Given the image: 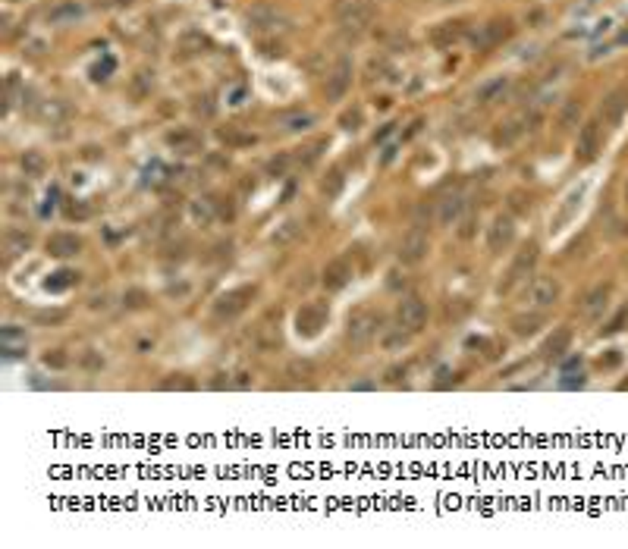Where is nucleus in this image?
<instances>
[{"instance_id":"20","label":"nucleus","mask_w":628,"mask_h":549,"mask_svg":"<svg viewBox=\"0 0 628 549\" xmlns=\"http://www.w3.org/2000/svg\"><path fill=\"white\" fill-rule=\"evenodd\" d=\"M506 92H509V78L497 76V78H490V82H484L474 98H478V104H497V101H503Z\"/></svg>"},{"instance_id":"12","label":"nucleus","mask_w":628,"mask_h":549,"mask_svg":"<svg viewBox=\"0 0 628 549\" xmlns=\"http://www.w3.org/2000/svg\"><path fill=\"white\" fill-rule=\"evenodd\" d=\"M512 239H515V223H512V217L499 214L497 220H493V226L487 229V248H490V251H506L512 245Z\"/></svg>"},{"instance_id":"11","label":"nucleus","mask_w":628,"mask_h":549,"mask_svg":"<svg viewBox=\"0 0 628 549\" xmlns=\"http://www.w3.org/2000/svg\"><path fill=\"white\" fill-rule=\"evenodd\" d=\"M600 151V126L597 123H584L581 132H578V142H575V157L581 164H590Z\"/></svg>"},{"instance_id":"37","label":"nucleus","mask_w":628,"mask_h":549,"mask_svg":"<svg viewBox=\"0 0 628 549\" xmlns=\"http://www.w3.org/2000/svg\"><path fill=\"white\" fill-rule=\"evenodd\" d=\"M160 389H195V383L192 380H164Z\"/></svg>"},{"instance_id":"41","label":"nucleus","mask_w":628,"mask_h":549,"mask_svg":"<svg viewBox=\"0 0 628 549\" xmlns=\"http://www.w3.org/2000/svg\"><path fill=\"white\" fill-rule=\"evenodd\" d=\"M433 3H456V0H433Z\"/></svg>"},{"instance_id":"40","label":"nucleus","mask_w":628,"mask_h":549,"mask_svg":"<svg viewBox=\"0 0 628 549\" xmlns=\"http://www.w3.org/2000/svg\"><path fill=\"white\" fill-rule=\"evenodd\" d=\"M107 3H113V7H129V3H138V0H107Z\"/></svg>"},{"instance_id":"27","label":"nucleus","mask_w":628,"mask_h":549,"mask_svg":"<svg viewBox=\"0 0 628 549\" xmlns=\"http://www.w3.org/2000/svg\"><path fill=\"white\" fill-rule=\"evenodd\" d=\"M28 245H32V239H28L26 233H19V229H10L7 233V257H16V255H22V251H28Z\"/></svg>"},{"instance_id":"21","label":"nucleus","mask_w":628,"mask_h":549,"mask_svg":"<svg viewBox=\"0 0 628 549\" xmlns=\"http://www.w3.org/2000/svg\"><path fill=\"white\" fill-rule=\"evenodd\" d=\"M462 208H465L462 195L440 198V201H437V223H440V226H449V223H456L458 214H462Z\"/></svg>"},{"instance_id":"34","label":"nucleus","mask_w":628,"mask_h":549,"mask_svg":"<svg viewBox=\"0 0 628 549\" xmlns=\"http://www.w3.org/2000/svg\"><path fill=\"white\" fill-rule=\"evenodd\" d=\"M295 233H299V226H295L292 220H289V223H283V226L274 233V242H280V245H283V242H289V239H292Z\"/></svg>"},{"instance_id":"35","label":"nucleus","mask_w":628,"mask_h":549,"mask_svg":"<svg viewBox=\"0 0 628 549\" xmlns=\"http://www.w3.org/2000/svg\"><path fill=\"white\" fill-rule=\"evenodd\" d=\"M44 364H47V367H53V371H60V367H66V355L53 348V352H47V355H44Z\"/></svg>"},{"instance_id":"42","label":"nucleus","mask_w":628,"mask_h":549,"mask_svg":"<svg viewBox=\"0 0 628 549\" xmlns=\"http://www.w3.org/2000/svg\"><path fill=\"white\" fill-rule=\"evenodd\" d=\"M625 201H628V183H625Z\"/></svg>"},{"instance_id":"29","label":"nucleus","mask_w":628,"mask_h":549,"mask_svg":"<svg viewBox=\"0 0 628 549\" xmlns=\"http://www.w3.org/2000/svg\"><path fill=\"white\" fill-rule=\"evenodd\" d=\"M543 323L540 314H528V317H512V330H515V336H531L537 333V327Z\"/></svg>"},{"instance_id":"10","label":"nucleus","mask_w":628,"mask_h":549,"mask_svg":"<svg viewBox=\"0 0 628 549\" xmlns=\"http://www.w3.org/2000/svg\"><path fill=\"white\" fill-rule=\"evenodd\" d=\"M427 248H431V242H427V233L424 229L415 226L412 233L402 239V248H399V261L402 264H421L427 255Z\"/></svg>"},{"instance_id":"1","label":"nucleus","mask_w":628,"mask_h":549,"mask_svg":"<svg viewBox=\"0 0 628 549\" xmlns=\"http://www.w3.org/2000/svg\"><path fill=\"white\" fill-rule=\"evenodd\" d=\"M333 16L346 32L358 35L374 22V7L367 3V0H340V3L333 7Z\"/></svg>"},{"instance_id":"13","label":"nucleus","mask_w":628,"mask_h":549,"mask_svg":"<svg viewBox=\"0 0 628 549\" xmlns=\"http://www.w3.org/2000/svg\"><path fill=\"white\" fill-rule=\"evenodd\" d=\"M324 323H327V307L324 305H305L295 314V330H299L301 336H314Z\"/></svg>"},{"instance_id":"36","label":"nucleus","mask_w":628,"mask_h":549,"mask_svg":"<svg viewBox=\"0 0 628 549\" xmlns=\"http://www.w3.org/2000/svg\"><path fill=\"white\" fill-rule=\"evenodd\" d=\"M340 189H342V176L340 173H330V179H324V192H327V195H336Z\"/></svg>"},{"instance_id":"2","label":"nucleus","mask_w":628,"mask_h":549,"mask_svg":"<svg viewBox=\"0 0 628 549\" xmlns=\"http://www.w3.org/2000/svg\"><path fill=\"white\" fill-rule=\"evenodd\" d=\"M559 295H563V286H559L556 276H534L528 292H524V301L534 311H547V307H553L559 301Z\"/></svg>"},{"instance_id":"6","label":"nucleus","mask_w":628,"mask_h":549,"mask_svg":"<svg viewBox=\"0 0 628 549\" xmlns=\"http://www.w3.org/2000/svg\"><path fill=\"white\" fill-rule=\"evenodd\" d=\"M424 323H427V305H424V301H421L418 295L402 298V305H399V327L406 330V333H418Z\"/></svg>"},{"instance_id":"16","label":"nucleus","mask_w":628,"mask_h":549,"mask_svg":"<svg viewBox=\"0 0 628 549\" xmlns=\"http://www.w3.org/2000/svg\"><path fill=\"white\" fill-rule=\"evenodd\" d=\"M468 35V26H465L462 19H456V22H440V26H433V32H431V41L437 47H452V44H458V41Z\"/></svg>"},{"instance_id":"32","label":"nucleus","mask_w":628,"mask_h":549,"mask_svg":"<svg viewBox=\"0 0 628 549\" xmlns=\"http://www.w3.org/2000/svg\"><path fill=\"white\" fill-rule=\"evenodd\" d=\"M518 132H522V126H518V123H506L503 129L493 135V142H497V144H512L518 138Z\"/></svg>"},{"instance_id":"22","label":"nucleus","mask_w":628,"mask_h":549,"mask_svg":"<svg viewBox=\"0 0 628 549\" xmlns=\"http://www.w3.org/2000/svg\"><path fill=\"white\" fill-rule=\"evenodd\" d=\"M276 126H280V132H308L314 126V113H301V110L283 113V117H276Z\"/></svg>"},{"instance_id":"14","label":"nucleus","mask_w":628,"mask_h":549,"mask_svg":"<svg viewBox=\"0 0 628 549\" xmlns=\"http://www.w3.org/2000/svg\"><path fill=\"white\" fill-rule=\"evenodd\" d=\"M606 305H609V286H594V289H590V292L581 298L578 311H581L584 321H597V317H603Z\"/></svg>"},{"instance_id":"18","label":"nucleus","mask_w":628,"mask_h":549,"mask_svg":"<svg viewBox=\"0 0 628 549\" xmlns=\"http://www.w3.org/2000/svg\"><path fill=\"white\" fill-rule=\"evenodd\" d=\"M569 346H572V330L569 327H559V330H553V336H550L547 342H543V358H563L565 352H569Z\"/></svg>"},{"instance_id":"24","label":"nucleus","mask_w":628,"mask_h":549,"mask_svg":"<svg viewBox=\"0 0 628 549\" xmlns=\"http://www.w3.org/2000/svg\"><path fill=\"white\" fill-rule=\"evenodd\" d=\"M0 342H3V352L10 355V358H16V355H22L26 352V333L22 330H16V327H3V333H0Z\"/></svg>"},{"instance_id":"38","label":"nucleus","mask_w":628,"mask_h":549,"mask_svg":"<svg viewBox=\"0 0 628 549\" xmlns=\"http://www.w3.org/2000/svg\"><path fill=\"white\" fill-rule=\"evenodd\" d=\"M358 123H361V113L358 110H352V113H346V117H342V129H358Z\"/></svg>"},{"instance_id":"23","label":"nucleus","mask_w":628,"mask_h":549,"mask_svg":"<svg viewBox=\"0 0 628 549\" xmlns=\"http://www.w3.org/2000/svg\"><path fill=\"white\" fill-rule=\"evenodd\" d=\"M349 276H352V267H349L346 261H333L324 270V286H327L330 292H336V289H342L349 282Z\"/></svg>"},{"instance_id":"7","label":"nucleus","mask_w":628,"mask_h":549,"mask_svg":"<svg viewBox=\"0 0 628 549\" xmlns=\"http://www.w3.org/2000/svg\"><path fill=\"white\" fill-rule=\"evenodd\" d=\"M534 261H537V245L528 242L522 251H518L515 261H512V267H509V273H506V280L499 282V292H512V286H515L518 280H524V276H528V270L534 267Z\"/></svg>"},{"instance_id":"17","label":"nucleus","mask_w":628,"mask_h":549,"mask_svg":"<svg viewBox=\"0 0 628 549\" xmlns=\"http://www.w3.org/2000/svg\"><path fill=\"white\" fill-rule=\"evenodd\" d=\"M82 251V239L76 233H53L47 239V255L53 257H72Z\"/></svg>"},{"instance_id":"9","label":"nucleus","mask_w":628,"mask_h":549,"mask_svg":"<svg viewBox=\"0 0 628 549\" xmlns=\"http://www.w3.org/2000/svg\"><path fill=\"white\" fill-rule=\"evenodd\" d=\"M255 295V289L251 286H242V289H233V292H226V295H220L217 298V305H214V314L217 317H236L239 311H245V305H249V298Z\"/></svg>"},{"instance_id":"28","label":"nucleus","mask_w":628,"mask_h":549,"mask_svg":"<svg viewBox=\"0 0 628 549\" xmlns=\"http://www.w3.org/2000/svg\"><path fill=\"white\" fill-rule=\"evenodd\" d=\"M192 217H195L201 226H208V223L217 217V201H210V198H201V201H195V204H192Z\"/></svg>"},{"instance_id":"19","label":"nucleus","mask_w":628,"mask_h":549,"mask_svg":"<svg viewBox=\"0 0 628 549\" xmlns=\"http://www.w3.org/2000/svg\"><path fill=\"white\" fill-rule=\"evenodd\" d=\"M82 13H85L82 3H76V0H63V3H57V7L47 13V22H51V26H66V22L82 19Z\"/></svg>"},{"instance_id":"15","label":"nucleus","mask_w":628,"mask_h":549,"mask_svg":"<svg viewBox=\"0 0 628 549\" xmlns=\"http://www.w3.org/2000/svg\"><path fill=\"white\" fill-rule=\"evenodd\" d=\"M625 110H628V92L625 88H615V92H609L606 98H603L600 117H603V123L615 126L622 117H625Z\"/></svg>"},{"instance_id":"5","label":"nucleus","mask_w":628,"mask_h":549,"mask_svg":"<svg viewBox=\"0 0 628 549\" xmlns=\"http://www.w3.org/2000/svg\"><path fill=\"white\" fill-rule=\"evenodd\" d=\"M286 26H289V19L276 7L261 3V7L249 10V28H251V32H258V35H276L280 28H286Z\"/></svg>"},{"instance_id":"39","label":"nucleus","mask_w":628,"mask_h":549,"mask_svg":"<svg viewBox=\"0 0 628 549\" xmlns=\"http://www.w3.org/2000/svg\"><path fill=\"white\" fill-rule=\"evenodd\" d=\"M126 305H129V307H142L144 305V292H138V289H135V292H129V295H126Z\"/></svg>"},{"instance_id":"30","label":"nucleus","mask_w":628,"mask_h":549,"mask_svg":"<svg viewBox=\"0 0 628 549\" xmlns=\"http://www.w3.org/2000/svg\"><path fill=\"white\" fill-rule=\"evenodd\" d=\"M44 157L38 154V151H26L22 154V170H26V176H41L44 173Z\"/></svg>"},{"instance_id":"33","label":"nucleus","mask_w":628,"mask_h":549,"mask_svg":"<svg viewBox=\"0 0 628 549\" xmlns=\"http://www.w3.org/2000/svg\"><path fill=\"white\" fill-rule=\"evenodd\" d=\"M69 282H76V273L60 270V273H53V280H47V289H51V292H60V289H66Z\"/></svg>"},{"instance_id":"25","label":"nucleus","mask_w":628,"mask_h":549,"mask_svg":"<svg viewBox=\"0 0 628 549\" xmlns=\"http://www.w3.org/2000/svg\"><path fill=\"white\" fill-rule=\"evenodd\" d=\"M167 142H170L176 151H183V154H192V151L201 148V142H198L195 132H170V135H167Z\"/></svg>"},{"instance_id":"26","label":"nucleus","mask_w":628,"mask_h":549,"mask_svg":"<svg viewBox=\"0 0 628 549\" xmlns=\"http://www.w3.org/2000/svg\"><path fill=\"white\" fill-rule=\"evenodd\" d=\"M578 119H581V104H578V101H569V104L559 110V129H563V132L575 129Z\"/></svg>"},{"instance_id":"4","label":"nucleus","mask_w":628,"mask_h":549,"mask_svg":"<svg viewBox=\"0 0 628 549\" xmlns=\"http://www.w3.org/2000/svg\"><path fill=\"white\" fill-rule=\"evenodd\" d=\"M352 88V60L349 57H340L333 63V69L327 72V82H324V94L327 101H342L346 92Z\"/></svg>"},{"instance_id":"8","label":"nucleus","mask_w":628,"mask_h":549,"mask_svg":"<svg viewBox=\"0 0 628 549\" xmlns=\"http://www.w3.org/2000/svg\"><path fill=\"white\" fill-rule=\"evenodd\" d=\"M509 35H512V22L509 19H493V22H487V26H481L471 41H474L478 51H490V47L503 44Z\"/></svg>"},{"instance_id":"3","label":"nucleus","mask_w":628,"mask_h":549,"mask_svg":"<svg viewBox=\"0 0 628 549\" xmlns=\"http://www.w3.org/2000/svg\"><path fill=\"white\" fill-rule=\"evenodd\" d=\"M380 330V314L374 311H355L352 317H349V327H346V339L352 348H365L367 342L377 336Z\"/></svg>"},{"instance_id":"31","label":"nucleus","mask_w":628,"mask_h":549,"mask_svg":"<svg viewBox=\"0 0 628 549\" xmlns=\"http://www.w3.org/2000/svg\"><path fill=\"white\" fill-rule=\"evenodd\" d=\"M292 160H295L292 154H280V157H274V160H270V164H267V173H270V176H286V170H289V167H292Z\"/></svg>"}]
</instances>
